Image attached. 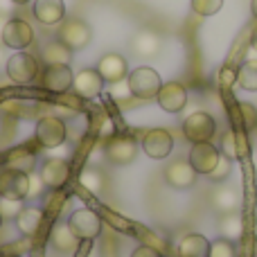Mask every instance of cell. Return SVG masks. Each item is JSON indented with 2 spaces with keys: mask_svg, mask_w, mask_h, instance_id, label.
Listing matches in <instances>:
<instances>
[{
  "mask_svg": "<svg viewBox=\"0 0 257 257\" xmlns=\"http://www.w3.org/2000/svg\"><path fill=\"white\" fill-rule=\"evenodd\" d=\"M126 84L128 90H131L133 97L138 99H156L160 93V75L149 66H140L126 77Z\"/></svg>",
  "mask_w": 257,
  "mask_h": 257,
  "instance_id": "6da1fadb",
  "label": "cell"
},
{
  "mask_svg": "<svg viewBox=\"0 0 257 257\" xmlns=\"http://www.w3.org/2000/svg\"><path fill=\"white\" fill-rule=\"evenodd\" d=\"M214 133H217V122L205 111L190 113V115L185 117V122H183V136H185L192 145H196V142H210L214 138Z\"/></svg>",
  "mask_w": 257,
  "mask_h": 257,
  "instance_id": "7a4b0ae2",
  "label": "cell"
},
{
  "mask_svg": "<svg viewBox=\"0 0 257 257\" xmlns=\"http://www.w3.org/2000/svg\"><path fill=\"white\" fill-rule=\"evenodd\" d=\"M30 194V174L23 169L9 167L0 172V196L3 199L23 201Z\"/></svg>",
  "mask_w": 257,
  "mask_h": 257,
  "instance_id": "3957f363",
  "label": "cell"
},
{
  "mask_svg": "<svg viewBox=\"0 0 257 257\" xmlns=\"http://www.w3.org/2000/svg\"><path fill=\"white\" fill-rule=\"evenodd\" d=\"M7 77L14 84H32L39 75V61L27 52H14L7 59Z\"/></svg>",
  "mask_w": 257,
  "mask_h": 257,
  "instance_id": "277c9868",
  "label": "cell"
},
{
  "mask_svg": "<svg viewBox=\"0 0 257 257\" xmlns=\"http://www.w3.org/2000/svg\"><path fill=\"white\" fill-rule=\"evenodd\" d=\"M93 39V30H90L88 23L79 21V18H70L59 27V41H61L66 48H70L72 52L77 50H84L86 45Z\"/></svg>",
  "mask_w": 257,
  "mask_h": 257,
  "instance_id": "5b68a950",
  "label": "cell"
},
{
  "mask_svg": "<svg viewBox=\"0 0 257 257\" xmlns=\"http://www.w3.org/2000/svg\"><path fill=\"white\" fill-rule=\"evenodd\" d=\"M68 136V128L66 122L57 115H48V117H41L39 124H36V142L45 149H54V147L63 145Z\"/></svg>",
  "mask_w": 257,
  "mask_h": 257,
  "instance_id": "8992f818",
  "label": "cell"
},
{
  "mask_svg": "<svg viewBox=\"0 0 257 257\" xmlns=\"http://www.w3.org/2000/svg\"><path fill=\"white\" fill-rule=\"evenodd\" d=\"M32 41H34V30H32L30 23L23 21V18H9L3 32L5 48H12L16 52H21V50L30 48Z\"/></svg>",
  "mask_w": 257,
  "mask_h": 257,
  "instance_id": "52a82bcc",
  "label": "cell"
},
{
  "mask_svg": "<svg viewBox=\"0 0 257 257\" xmlns=\"http://www.w3.org/2000/svg\"><path fill=\"white\" fill-rule=\"evenodd\" d=\"M190 165L196 169V174H203V176H210L214 172V167L221 160V151L219 147H214L212 142H196L190 149Z\"/></svg>",
  "mask_w": 257,
  "mask_h": 257,
  "instance_id": "ba28073f",
  "label": "cell"
},
{
  "mask_svg": "<svg viewBox=\"0 0 257 257\" xmlns=\"http://www.w3.org/2000/svg\"><path fill=\"white\" fill-rule=\"evenodd\" d=\"M68 223H70V228L75 230V235L79 237V239L90 241L102 232V219H99V214L90 208L75 210V212L68 217Z\"/></svg>",
  "mask_w": 257,
  "mask_h": 257,
  "instance_id": "9c48e42d",
  "label": "cell"
},
{
  "mask_svg": "<svg viewBox=\"0 0 257 257\" xmlns=\"http://www.w3.org/2000/svg\"><path fill=\"white\" fill-rule=\"evenodd\" d=\"M142 151L154 160L167 158L174 151V136L167 128H149L142 136Z\"/></svg>",
  "mask_w": 257,
  "mask_h": 257,
  "instance_id": "30bf717a",
  "label": "cell"
},
{
  "mask_svg": "<svg viewBox=\"0 0 257 257\" xmlns=\"http://www.w3.org/2000/svg\"><path fill=\"white\" fill-rule=\"evenodd\" d=\"M138 154V145L131 136H115L104 145V156L111 165H117V167H124V165L133 163Z\"/></svg>",
  "mask_w": 257,
  "mask_h": 257,
  "instance_id": "8fae6325",
  "label": "cell"
},
{
  "mask_svg": "<svg viewBox=\"0 0 257 257\" xmlns=\"http://www.w3.org/2000/svg\"><path fill=\"white\" fill-rule=\"evenodd\" d=\"M196 169L190 165V160H174L165 167V181L174 190H190L196 183Z\"/></svg>",
  "mask_w": 257,
  "mask_h": 257,
  "instance_id": "7c38bea8",
  "label": "cell"
},
{
  "mask_svg": "<svg viewBox=\"0 0 257 257\" xmlns=\"http://www.w3.org/2000/svg\"><path fill=\"white\" fill-rule=\"evenodd\" d=\"M39 176H41V181L45 183V187H50V190H61L68 183V178H70V165L63 158H48L41 165Z\"/></svg>",
  "mask_w": 257,
  "mask_h": 257,
  "instance_id": "4fadbf2b",
  "label": "cell"
},
{
  "mask_svg": "<svg viewBox=\"0 0 257 257\" xmlns=\"http://www.w3.org/2000/svg\"><path fill=\"white\" fill-rule=\"evenodd\" d=\"M104 84H106V81L102 79V75L97 72V68H84L81 72L75 75L72 88H75V93L79 95V97L93 99V97H97V95H102Z\"/></svg>",
  "mask_w": 257,
  "mask_h": 257,
  "instance_id": "5bb4252c",
  "label": "cell"
},
{
  "mask_svg": "<svg viewBox=\"0 0 257 257\" xmlns=\"http://www.w3.org/2000/svg\"><path fill=\"white\" fill-rule=\"evenodd\" d=\"M158 106L167 113H181L187 104V90L183 84L178 81H167V84L160 86L158 93Z\"/></svg>",
  "mask_w": 257,
  "mask_h": 257,
  "instance_id": "9a60e30c",
  "label": "cell"
},
{
  "mask_svg": "<svg viewBox=\"0 0 257 257\" xmlns=\"http://www.w3.org/2000/svg\"><path fill=\"white\" fill-rule=\"evenodd\" d=\"M97 72L102 75V79L106 84H120V81H124V77H128V63L122 54L108 52L99 59Z\"/></svg>",
  "mask_w": 257,
  "mask_h": 257,
  "instance_id": "2e32d148",
  "label": "cell"
},
{
  "mask_svg": "<svg viewBox=\"0 0 257 257\" xmlns=\"http://www.w3.org/2000/svg\"><path fill=\"white\" fill-rule=\"evenodd\" d=\"M41 79H43L45 90H50V93H66L72 88L75 75H72L70 66H45Z\"/></svg>",
  "mask_w": 257,
  "mask_h": 257,
  "instance_id": "e0dca14e",
  "label": "cell"
},
{
  "mask_svg": "<svg viewBox=\"0 0 257 257\" xmlns=\"http://www.w3.org/2000/svg\"><path fill=\"white\" fill-rule=\"evenodd\" d=\"M34 18L43 25H57L66 16L63 0H34Z\"/></svg>",
  "mask_w": 257,
  "mask_h": 257,
  "instance_id": "ac0fdd59",
  "label": "cell"
},
{
  "mask_svg": "<svg viewBox=\"0 0 257 257\" xmlns=\"http://www.w3.org/2000/svg\"><path fill=\"white\" fill-rule=\"evenodd\" d=\"M45 221V212L41 208H34V205H25V208L18 212L16 217V228L21 235L25 237H34L36 232L41 230V226H43Z\"/></svg>",
  "mask_w": 257,
  "mask_h": 257,
  "instance_id": "d6986e66",
  "label": "cell"
},
{
  "mask_svg": "<svg viewBox=\"0 0 257 257\" xmlns=\"http://www.w3.org/2000/svg\"><path fill=\"white\" fill-rule=\"evenodd\" d=\"M50 244L59 253H72L77 248V244H79V237L75 235V230L70 228L68 221H59L50 232Z\"/></svg>",
  "mask_w": 257,
  "mask_h": 257,
  "instance_id": "ffe728a7",
  "label": "cell"
},
{
  "mask_svg": "<svg viewBox=\"0 0 257 257\" xmlns=\"http://www.w3.org/2000/svg\"><path fill=\"white\" fill-rule=\"evenodd\" d=\"M131 50L138 57H156L160 52V36L154 30H140L131 39Z\"/></svg>",
  "mask_w": 257,
  "mask_h": 257,
  "instance_id": "44dd1931",
  "label": "cell"
},
{
  "mask_svg": "<svg viewBox=\"0 0 257 257\" xmlns=\"http://www.w3.org/2000/svg\"><path fill=\"white\" fill-rule=\"evenodd\" d=\"M178 257H210V239L199 232H190L178 241Z\"/></svg>",
  "mask_w": 257,
  "mask_h": 257,
  "instance_id": "7402d4cb",
  "label": "cell"
},
{
  "mask_svg": "<svg viewBox=\"0 0 257 257\" xmlns=\"http://www.w3.org/2000/svg\"><path fill=\"white\" fill-rule=\"evenodd\" d=\"M212 208L217 210L219 214H228V212H237L239 208V196L232 187L228 185H219L212 194Z\"/></svg>",
  "mask_w": 257,
  "mask_h": 257,
  "instance_id": "603a6c76",
  "label": "cell"
},
{
  "mask_svg": "<svg viewBox=\"0 0 257 257\" xmlns=\"http://www.w3.org/2000/svg\"><path fill=\"white\" fill-rule=\"evenodd\" d=\"M219 151H221V156L230 158L232 163H235V160H241V158L246 156V142H244V138H241V133H239V131H228V133H223Z\"/></svg>",
  "mask_w": 257,
  "mask_h": 257,
  "instance_id": "cb8c5ba5",
  "label": "cell"
},
{
  "mask_svg": "<svg viewBox=\"0 0 257 257\" xmlns=\"http://www.w3.org/2000/svg\"><path fill=\"white\" fill-rule=\"evenodd\" d=\"M41 59L45 61V66H70L72 50L66 48L61 41H52V43H48L43 48Z\"/></svg>",
  "mask_w": 257,
  "mask_h": 257,
  "instance_id": "d4e9b609",
  "label": "cell"
},
{
  "mask_svg": "<svg viewBox=\"0 0 257 257\" xmlns=\"http://www.w3.org/2000/svg\"><path fill=\"white\" fill-rule=\"evenodd\" d=\"M219 228H221V237H226V239H230V241L241 239V235H244V219H241L239 212L221 214Z\"/></svg>",
  "mask_w": 257,
  "mask_h": 257,
  "instance_id": "484cf974",
  "label": "cell"
},
{
  "mask_svg": "<svg viewBox=\"0 0 257 257\" xmlns=\"http://www.w3.org/2000/svg\"><path fill=\"white\" fill-rule=\"evenodd\" d=\"M235 81L239 88L248 90V93H257V59H248V61L241 63Z\"/></svg>",
  "mask_w": 257,
  "mask_h": 257,
  "instance_id": "4316f807",
  "label": "cell"
},
{
  "mask_svg": "<svg viewBox=\"0 0 257 257\" xmlns=\"http://www.w3.org/2000/svg\"><path fill=\"white\" fill-rule=\"evenodd\" d=\"M210 257H237L235 241L226 239V237L210 241Z\"/></svg>",
  "mask_w": 257,
  "mask_h": 257,
  "instance_id": "83f0119b",
  "label": "cell"
},
{
  "mask_svg": "<svg viewBox=\"0 0 257 257\" xmlns=\"http://www.w3.org/2000/svg\"><path fill=\"white\" fill-rule=\"evenodd\" d=\"M223 7V0H192V12L199 16H214Z\"/></svg>",
  "mask_w": 257,
  "mask_h": 257,
  "instance_id": "f1b7e54d",
  "label": "cell"
},
{
  "mask_svg": "<svg viewBox=\"0 0 257 257\" xmlns=\"http://www.w3.org/2000/svg\"><path fill=\"white\" fill-rule=\"evenodd\" d=\"M79 181L88 192H95V194H97V192L102 190V174H99L97 169H90V167L84 169L81 176H79Z\"/></svg>",
  "mask_w": 257,
  "mask_h": 257,
  "instance_id": "f546056e",
  "label": "cell"
},
{
  "mask_svg": "<svg viewBox=\"0 0 257 257\" xmlns=\"http://www.w3.org/2000/svg\"><path fill=\"white\" fill-rule=\"evenodd\" d=\"M239 113H241V117H244V128L246 131H255L257 128V108L253 106V104H248V102H241L239 104Z\"/></svg>",
  "mask_w": 257,
  "mask_h": 257,
  "instance_id": "4dcf8cb0",
  "label": "cell"
},
{
  "mask_svg": "<svg viewBox=\"0 0 257 257\" xmlns=\"http://www.w3.org/2000/svg\"><path fill=\"white\" fill-rule=\"evenodd\" d=\"M230 172H232V160L230 158H226V156H221V160H219V165L214 167V172L210 174V181H214V183H223V178H228L230 176Z\"/></svg>",
  "mask_w": 257,
  "mask_h": 257,
  "instance_id": "1f68e13d",
  "label": "cell"
},
{
  "mask_svg": "<svg viewBox=\"0 0 257 257\" xmlns=\"http://www.w3.org/2000/svg\"><path fill=\"white\" fill-rule=\"evenodd\" d=\"M21 210H23L21 201H14V199H3L0 201V214H3V219H16Z\"/></svg>",
  "mask_w": 257,
  "mask_h": 257,
  "instance_id": "d6a6232c",
  "label": "cell"
},
{
  "mask_svg": "<svg viewBox=\"0 0 257 257\" xmlns=\"http://www.w3.org/2000/svg\"><path fill=\"white\" fill-rule=\"evenodd\" d=\"M131 257H163V253H160L158 248H154V246L142 244V246H138V248L133 250Z\"/></svg>",
  "mask_w": 257,
  "mask_h": 257,
  "instance_id": "836d02e7",
  "label": "cell"
},
{
  "mask_svg": "<svg viewBox=\"0 0 257 257\" xmlns=\"http://www.w3.org/2000/svg\"><path fill=\"white\" fill-rule=\"evenodd\" d=\"M43 187H45V183L41 181V176H30V194L27 196H41Z\"/></svg>",
  "mask_w": 257,
  "mask_h": 257,
  "instance_id": "e575fe53",
  "label": "cell"
},
{
  "mask_svg": "<svg viewBox=\"0 0 257 257\" xmlns=\"http://www.w3.org/2000/svg\"><path fill=\"white\" fill-rule=\"evenodd\" d=\"M12 0H0V14H7L9 12V7H12Z\"/></svg>",
  "mask_w": 257,
  "mask_h": 257,
  "instance_id": "d590c367",
  "label": "cell"
},
{
  "mask_svg": "<svg viewBox=\"0 0 257 257\" xmlns=\"http://www.w3.org/2000/svg\"><path fill=\"white\" fill-rule=\"evenodd\" d=\"M7 14H0V41H3V32H5V25H7Z\"/></svg>",
  "mask_w": 257,
  "mask_h": 257,
  "instance_id": "8d00e7d4",
  "label": "cell"
},
{
  "mask_svg": "<svg viewBox=\"0 0 257 257\" xmlns=\"http://www.w3.org/2000/svg\"><path fill=\"white\" fill-rule=\"evenodd\" d=\"M250 48H253L255 52H257V27L253 30V34H250Z\"/></svg>",
  "mask_w": 257,
  "mask_h": 257,
  "instance_id": "74e56055",
  "label": "cell"
},
{
  "mask_svg": "<svg viewBox=\"0 0 257 257\" xmlns=\"http://www.w3.org/2000/svg\"><path fill=\"white\" fill-rule=\"evenodd\" d=\"M250 14H253V18L257 21V0H250Z\"/></svg>",
  "mask_w": 257,
  "mask_h": 257,
  "instance_id": "f35d334b",
  "label": "cell"
},
{
  "mask_svg": "<svg viewBox=\"0 0 257 257\" xmlns=\"http://www.w3.org/2000/svg\"><path fill=\"white\" fill-rule=\"evenodd\" d=\"M12 3H14V5H27L30 0H12Z\"/></svg>",
  "mask_w": 257,
  "mask_h": 257,
  "instance_id": "ab89813d",
  "label": "cell"
},
{
  "mask_svg": "<svg viewBox=\"0 0 257 257\" xmlns=\"http://www.w3.org/2000/svg\"><path fill=\"white\" fill-rule=\"evenodd\" d=\"M3 59H5V54H3V48H0V63H3Z\"/></svg>",
  "mask_w": 257,
  "mask_h": 257,
  "instance_id": "60d3db41",
  "label": "cell"
},
{
  "mask_svg": "<svg viewBox=\"0 0 257 257\" xmlns=\"http://www.w3.org/2000/svg\"><path fill=\"white\" fill-rule=\"evenodd\" d=\"M0 228H3V214H0Z\"/></svg>",
  "mask_w": 257,
  "mask_h": 257,
  "instance_id": "b9f144b4",
  "label": "cell"
},
{
  "mask_svg": "<svg viewBox=\"0 0 257 257\" xmlns=\"http://www.w3.org/2000/svg\"><path fill=\"white\" fill-rule=\"evenodd\" d=\"M255 232H257V226H255Z\"/></svg>",
  "mask_w": 257,
  "mask_h": 257,
  "instance_id": "7bdbcfd3",
  "label": "cell"
},
{
  "mask_svg": "<svg viewBox=\"0 0 257 257\" xmlns=\"http://www.w3.org/2000/svg\"><path fill=\"white\" fill-rule=\"evenodd\" d=\"M12 257H18V255H12Z\"/></svg>",
  "mask_w": 257,
  "mask_h": 257,
  "instance_id": "ee69618b",
  "label": "cell"
}]
</instances>
